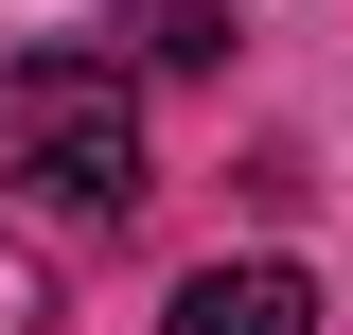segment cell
<instances>
[{
  "label": "cell",
  "mask_w": 353,
  "mask_h": 335,
  "mask_svg": "<svg viewBox=\"0 0 353 335\" xmlns=\"http://www.w3.org/2000/svg\"><path fill=\"white\" fill-rule=\"evenodd\" d=\"M0 176H36L53 212H141L159 194L124 53H0Z\"/></svg>",
  "instance_id": "cell-1"
},
{
  "label": "cell",
  "mask_w": 353,
  "mask_h": 335,
  "mask_svg": "<svg viewBox=\"0 0 353 335\" xmlns=\"http://www.w3.org/2000/svg\"><path fill=\"white\" fill-rule=\"evenodd\" d=\"M159 335H318V283L301 265H194Z\"/></svg>",
  "instance_id": "cell-2"
},
{
  "label": "cell",
  "mask_w": 353,
  "mask_h": 335,
  "mask_svg": "<svg viewBox=\"0 0 353 335\" xmlns=\"http://www.w3.org/2000/svg\"><path fill=\"white\" fill-rule=\"evenodd\" d=\"M124 53L141 71H230V18L212 0H159V18H124Z\"/></svg>",
  "instance_id": "cell-3"
},
{
  "label": "cell",
  "mask_w": 353,
  "mask_h": 335,
  "mask_svg": "<svg viewBox=\"0 0 353 335\" xmlns=\"http://www.w3.org/2000/svg\"><path fill=\"white\" fill-rule=\"evenodd\" d=\"M0 335H53V265L18 247V230H0Z\"/></svg>",
  "instance_id": "cell-4"
}]
</instances>
